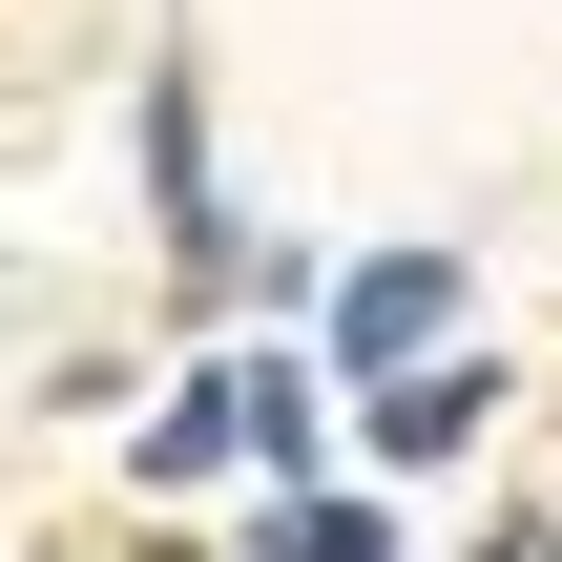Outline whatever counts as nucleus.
Listing matches in <instances>:
<instances>
[{
    "label": "nucleus",
    "mask_w": 562,
    "mask_h": 562,
    "mask_svg": "<svg viewBox=\"0 0 562 562\" xmlns=\"http://www.w3.org/2000/svg\"><path fill=\"white\" fill-rule=\"evenodd\" d=\"M146 209H167V250L188 271H229L250 229H229V188H209V83L188 63H146Z\"/></svg>",
    "instance_id": "obj_2"
},
{
    "label": "nucleus",
    "mask_w": 562,
    "mask_h": 562,
    "mask_svg": "<svg viewBox=\"0 0 562 562\" xmlns=\"http://www.w3.org/2000/svg\"><path fill=\"white\" fill-rule=\"evenodd\" d=\"M480 562H562V521H501V542H480Z\"/></svg>",
    "instance_id": "obj_7"
},
{
    "label": "nucleus",
    "mask_w": 562,
    "mask_h": 562,
    "mask_svg": "<svg viewBox=\"0 0 562 562\" xmlns=\"http://www.w3.org/2000/svg\"><path fill=\"white\" fill-rule=\"evenodd\" d=\"M271 562H396V521L334 501V480H292V501H271Z\"/></svg>",
    "instance_id": "obj_5"
},
{
    "label": "nucleus",
    "mask_w": 562,
    "mask_h": 562,
    "mask_svg": "<svg viewBox=\"0 0 562 562\" xmlns=\"http://www.w3.org/2000/svg\"><path fill=\"white\" fill-rule=\"evenodd\" d=\"M480 417H501V355H396V375H355V438L396 459V480H438V459H480Z\"/></svg>",
    "instance_id": "obj_1"
},
{
    "label": "nucleus",
    "mask_w": 562,
    "mask_h": 562,
    "mask_svg": "<svg viewBox=\"0 0 562 562\" xmlns=\"http://www.w3.org/2000/svg\"><path fill=\"white\" fill-rule=\"evenodd\" d=\"M459 334V250H375V271H334V375H396V355H438Z\"/></svg>",
    "instance_id": "obj_3"
},
{
    "label": "nucleus",
    "mask_w": 562,
    "mask_h": 562,
    "mask_svg": "<svg viewBox=\"0 0 562 562\" xmlns=\"http://www.w3.org/2000/svg\"><path fill=\"white\" fill-rule=\"evenodd\" d=\"M209 396H229V459H271V480H313V438H334V375H313L292 334H250V355H209Z\"/></svg>",
    "instance_id": "obj_4"
},
{
    "label": "nucleus",
    "mask_w": 562,
    "mask_h": 562,
    "mask_svg": "<svg viewBox=\"0 0 562 562\" xmlns=\"http://www.w3.org/2000/svg\"><path fill=\"white\" fill-rule=\"evenodd\" d=\"M167 562H188V542H167Z\"/></svg>",
    "instance_id": "obj_8"
},
{
    "label": "nucleus",
    "mask_w": 562,
    "mask_h": 562,
    "mask_svg": "<svg viewBox=\"0 0 562 562\" xmlns=\"http://www.w3.org/2000/svg\"><path fill=\"white\" fill-rule=\"evenodd\" d=\"M209 459H229V396H209V375H188V396H167V417H146V480H209Z\"/></svg>",
    "instance_id": "obj_6"
}]
</instances>
